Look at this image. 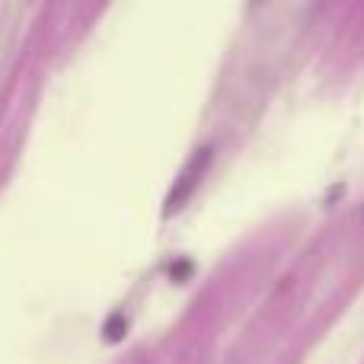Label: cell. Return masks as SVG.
<instances>
[{"label": "cell", "mask_w": 364, "mask_h": 364, "mask_svg": "<svg viewBox=\"0 0 364 364\" xmlns=\"http://www.w3.org/2000/svg\"><path fill=\"white\" fill-rule=\"evenodd\" d=\"M211 160H214V147L205 144L198 147V151L192 154V157L186 160V166H182V173L173 182L170 195H166V208L164 214H176L182 205H188V198L195 195V188L201 186V179L208 176V170H211Z\"/></svg>", "instance_id": "6da1fadb"}, {"label": "cell", "mask_w": 364, "mask_h": 364, "mask_svg": "<svg viewBox=\"0 0 364 364\" xmlns=\"http://www.w3.org/2000/svg\"><path fill=\"white\" fill-rule=\"evenodd\" d=\"M361 220H364V214H361Z\"/></svg>", "instance_id": "277c9868"}, {"label": "cell", "mask_w": 364, "mask_h": 364, "mask_svg": "<svg viewBox=\"0 0 364 364\" xmlns=\"http://www.w3.org/2000/svg\"><path fill=\"white\" fill-rule=\"evenodd\" d=\"M122 336H125V320H122V316H115V320H109L106 323V339H122Z\"/></svg>", "instance_id": "7a4b0ae2"}, {"label": "cell", "mask_w": 364, "mask_h": 364, "mask_svg": "<svg viewBox=\"0 0 364 364\" xmlns=\"http://www.w3.org/2000/svg\"><path fill=\"white\" fill-rule=\"evenodd\" d=\"M170 272H173V278H182V275H192V262H176V265H170Z\"/></svg>", "instance_id": "3957f363"}]
</instances>
